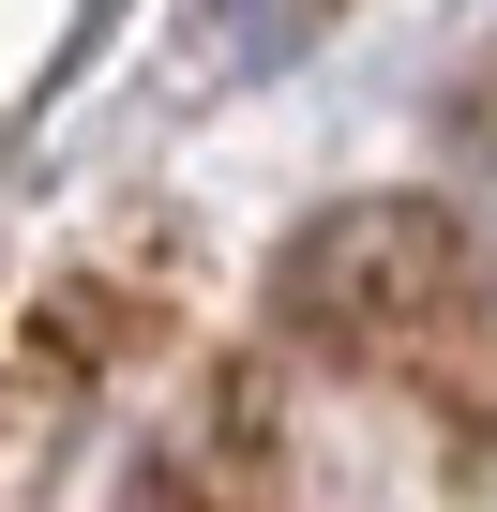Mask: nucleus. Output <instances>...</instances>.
<instances>
[{"label":"nucleus","mask_w":497,"mask_h":512,"mask_svg":"<svg viewBox=\"0 0 497 512\" xmlns=\"http://www.w3.org/2000/svg\"><path fill=\"white\" fill-rule=\"evenodd\" d=\"M272 317L302 347H332V362H422L467 317V226L422 211V196H362V211H332V226L287 241Z\"/></svg>","instance_id":"obj_1"},{"label":"nucleus","mask_w":497,"mask_h":512,"mask_svg":"<svg viewBox=\"0 0 497 512\" xmlns=\"http://www.w3.org/2000/svg\"><path fill=\"white\" fill-rule=\"evenodd\" d=\"M332 16V0H211V31H196V76H272L302 31Z\"/></svg>","instance_id":"obj_2"}]
</instances>
